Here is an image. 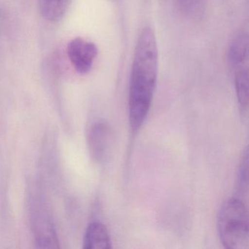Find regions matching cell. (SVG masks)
I'll list each match as a JSON object with an SVG mask.
<instances>
[{
    "instance_id": "obj_1",
    "label": "cell",
    "mask_w": 249,
    "mask_h": 249,
    "mask_svg": "<svg viewBox=\"0 0 249 249\" xmlns=\"http://www.w3.org/2000/svg\"><path fill=\"white\" fill-rule=\"evenodd\" d=\"M158 68L155 34L152 29L145 27L135 46L129 81L128 107L132 133L140 130L149 113L157 86Z\"/></svg>"
},
{
    "instance_id": "obj_2",
    "label": "cell",
    "mask_w": 249,
    "mask_h": 249,
    "mask_svg": "<svg viewBox=\"0 0 249 249\" xmlns=\"http://www.w3.org/2000/svg\"><path fill=\"white\" fill-rule=\"evenodd\" d=\"M249 213L244 201L231 197L224 202L218 213L217 229L220 240L228 249L249 248Z\"/></svg>"
},
{
    "instance_id": "obj_7",
    "label": "cell",
    "mask_w": 249,
    "mask_h": 249,
    "mask_svg": "<svg viewBox=\"0 0 249 249\" xmlns=\"http://www.w3.org/2000/svg\"><path fill=\"white\" fill-rule=\"evenodd\" d=\"M36 243L37 248L42 249H58L59 241L55 233L52 224L44 219V218H40L36 222Z\"/></svg>"
},
{
    "instance_id": "obj_8",
    "label": "cell",
    "mask_w": 249,
    "mask_h": 249,
    "mask_svg": "<svg viewBox=\"0 0 249 249\" xmlns=\"http://www.w3.org/2000/svg\"><path fill=\"white\" fill-rule=\"evenodd\" d=\"M71 2V0H38L39 10L45 19L56 22L63 18Z\"/></svg>"
},
{
    "instance_id": "obj_10",
    "label": "cell",
    "mask_w": 249,
    "mask_h": 249,
    "mask_svg": "<svg viewBox=\"0 0 249 249\" xmlns=\"http://www.w3.org/2000/svg\"><path fill=\"white\" fill-rule=\"evenodd\" d=\"M249 181V154L248 149L246 148L243 153L239 165L238 173H237V191L240 194H248V183Z\"/></svg>"
},
{
    "instance_id": "obj_6",
    "label": "cell",
    "mask_w": 249,
    "mask_h": 249,
    "mask_svg": "<svg viewBox=\"0 0 249 249\" xmlns=\"http://www.w3.org/2000/svg\"><path fill=\"white\" fill-rule=\"evenodd\" d=\"M228 59L233 71L248 67L249 37L244 32L236 35L231 42L229 48Z\"/></svg>"
},
{
    "instance_id": "obj_9",
    "label": "cell",
    "mask_w": 249,
    "mask_h": 249,
    "mask_svg": "<svg viewBox=\"0 0 249 249\" xmlns=\"http://www.w3.org/2000/svg\"><path fill=\"white\" fill-rule=\"evenodd\" d=\"M234 87L239 104L243 110H247L249 106V75L248 67L234 71Z\"/></svg>"
},
{
    "instance_id": "obj_3",
    "label": "cell",
    "mask_w": 249,
    "mask_h": 249,
    "mask_svg": "<svg viewBox=\"0 0 249 249\" xmlns=\"http://www.w3.org/2000/svg\"><path fill=\"white\" fill-rule=\"evenodd\" d=\"M89 151L93 160L99 164H105L112 157L115 137L111 126L103 121L91 125L87 134Z\"/></svg>"
},
{
    "instance_id": "obj_11",
    "label": "cell",
    "mask_w": 249,
    "mask_h": 249,
    "mask_svg": "<svg viewBox=\"0 0 249 249\" xmlns=\"http://www.w3.org/2000/svg\"><path fill=\"white\" fill-rule=\"evenodd\" d=\"M179 9L185 15L195 17L202 13L204 0H176Z\"/></svg>"
},
{
    "instance_id": "obj_5",
    "label": "cell",
    "mask_w": 249,
    "mask_h": 249,
    "mask_svg": "<svg viewBox=\"0 0 249 249\" xmlns=\"http://www.w3.org/2000/svg\"><path fill=\"white\" fill-rule=\"evenodd\" d=\"M85 249H108L112 248L111 239L107 227L100 221L90 223L84 237Z\"/></svg>"
},
{
    "instance_id": "obj_4",
    "label": "cell",
    "mask_w": 249,
    "mask_h": 249,
    "mask_svg": "<svg viewBox=\"0 0 249 249\" xmlns=\"http://www.w3.org/2000/svg\"><path fill=\"white\" fill-rule=\"evenodd\" d=\"M67 54L74 70L80 75H87L92 68L98 54V48L93 42L75 37L68 43Z\"/></svg>"
}]
</instances>
